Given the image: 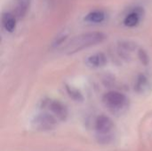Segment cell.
Listing matches in <instances>:
<instances>
[{
    "label": "cell",
    "mask_w": 152,
    "mask_h": 151,
    "mask_svg": "<svg viewBox=\"0 0 152 151\" xmlns=\"http://www.w3.org/2000/svg\"><path fill=\"white\" fill-rule=\"evenodd\" d=\"M106 36L102 32H88L72 37L63 47L65 54H73L90 46L98 44L104 41Z\"/></svg>",
    "instance_id": "cell-1"
},
{
    "label": "cell",
    "mask_w": 152,
    "mask_h": 151,
    "mask_svg": "<svg viewBox=\"0 0 152 151\" xmlns=\"http://www.w3.org/2000/svg\"><path fill=\"white\" fill-rule=\"evenodd\" d=\"M103 102L112 111H120L122 109L126 108L127 99L123 93L117 91H111L104 95Z\"/></svg>",
    "instance_id": "cell-2"
},
{
    "label": "cell",
    "mask_w": 152,
    "mask_h": 151,
    "mask_svg": "<svg viewBox=\"0 0 152 151\" xmlns=\"http://www.w3.org/2000/svg\"><path fill=\"white\" fill-rule=\"evenodd\" d=\"M57 119L49 113H40L34 117L31 121L33 128L38 131H49L56 126Z\"/></svg>",
    "instance_id": "cell-3"
},
{
    "label": "cell",
    "mask_w": 152,
    "mask_h": 151,
    "mask_svg": "<svg viewBox=\"0 0 152 151\" xmlns=\"http://www.w3.org/2000/svg\"><path fill=\"white\" fill-rule=\"evenodd\" d=\"M114 127L112 120L106 116H100L95 120V129L98 134L103 138H110V133Z\"/></svg>",
    "instance_id": "cell-4"
},
{
    "label": "cell",
    "mask_w": 152,
    "mask_h": 151,
    "mask_svg": "<svg viewBox=\"0 0 152 151\" xmlns=\"http://www.w3.org/2000/svg\"><path fill=\"white\" fill-rule=\"evenodd\" d=\"M47 108L56 119L65 120L68 117V110L66 107L58 101H50L47 103Z\"/></svg>",
    "instance_id": "cell-5"
},
{
    "label": "cell",
    "mask_w": 152,
    "mask_h": 151,
    "mask_svg": "<svg viewBox=\"0 0 152 151\" xmlns=\"http://www.w3.org/2000/svg\"><path fill=\"white\" fill-rule=\"evenodd\" d=\"M142 10L140 8H135L134 10L131 11L124 19V25L129 28L135 27L139 24L142 17Z\"/></svg>",
    "instance_id": "cell-6"
},
{
    "label": "cell",
    "mask_w": 152,
    "mask_h": 151,
    "mask_svg": "<svg viewBox=\"0 0 152 151\" xmlns=\"http://www.w3.org/2000/svg\"><path fill=\"white\" fill-rule=\"evenodd\" d=\"M2 25L8 32H12L16 28V16L11 12H3Z\"/></svg>",
    "instance_id": "cell-7"
},
{
    "label": "cell",
    "mask_w": 152,
    "mask_h": 151,
    "mask_svg": "<svg viewBox=\"0 0 152 151\" xmlns=\"http://www.w3.org/2000/svg\"><path fill=\"white\" fill-rule=\"evenodd\" d=\"M107 62V58L103 53H95L91 56H89L86 60L87 65L93 68H99L102 67L106 64Z\"/></svg>",
    "instance_id": "cell-8"
},
{
    "label": "cell",
    "mask_w": 152,
    "mask_h": 151,
    "mask_svg": "<svg viewBox=\"0 0 152 151\" xmlns=\"http://www.w3.org/2000/svg\"><path fill=\"white\" fill-rule=\"evenodd\" d=\"M105 17H106V14L103 11L94 10V11L89 12L86 15L85 20L91 22V23H101L105 20Z\"/></svg>",
    "instance_id": "cell-9"
},
{
    "label": "cell",
    "mask_w": 152,
    "mask_h": 151,
    "mask_svg": "<svg viewBox=\"0 0 152 151\" xmlns=\"http://www.w3.org/2000/svg\"><path fill=\"white\" fill-rule=\"evenodd\" d=\"M18 1H23V2H28L29 0H18Z\"/></svg>",
    "instance_id": "cell-10"
}]
</instances>
